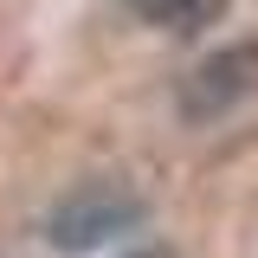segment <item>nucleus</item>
<instances>
[{
    "label": "nucleus",
    "instance_id": "nucleus-2",
    "mask_svg": "<svg viewBox=\"0 0 258 258\" xmlns=\"http://www.w3.org/2000/svg\"><path fill=\"white\" fill-rule=\"evenodd\" d=\"M252 91H258V45H226V52H213L207 64H194L181 78V116L187 123H213Z\"/></svg>",
    "mask_w": 258,
    "mask_h": 258
},
{
    "label": "nucleus",
    "instance_id": "nucleus-3",
    "mask_svg": "<svg viewBox=\"0 0 258 258\" xmlns=\"http://www.w3.org/2000/svg\"><path fill=\"white\" fill-rule=\"evenodd\" d=\"M142 20H155V26L168 32H194V26H207V20H220V7L226 0H129Z\"/></svg>",
    "mask_w": 258,
    "mask_h": 258
},
{
    "label": "nucleus",
    "instance_id": "nucleus-1",
    "mask_svg": "<svg viewBox=\"0 0 258 258\" xmlns=\"http://www.w3.org/2000/svg\"><path fill=\"white\" fill-rule=\"evenodd\" d=\"M136 226H142V200L129 187H116V181H91V187L64 194L45 213V245L78 258V252H103L110 239H123Z\"/></svg>",
    "mask_w": 258,
    "mask_h": 258
}]
</instances>
